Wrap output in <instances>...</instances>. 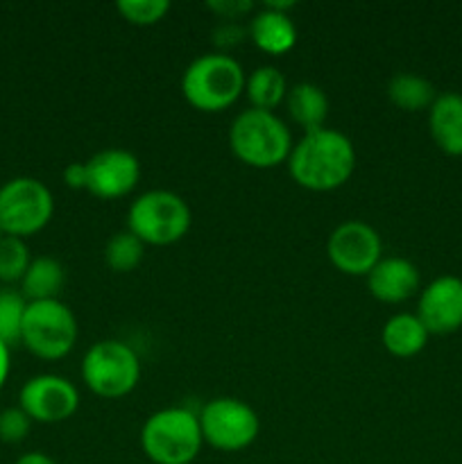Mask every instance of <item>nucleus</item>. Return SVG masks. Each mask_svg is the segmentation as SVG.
I'll use <instances>...</instances> for the list:
<instances>
[{
    "label": "nucleus",
    "instance_id": "nucleus-1",
    "mask_svg": "<svg viewBox=\"0 0 462 464\" xmlns=\"http://www.w3.org/2000/svg\"><path fill=\"white\" fill-rule=\"evenodd\" d=\"M288 170L294 184L313 193H329L349 181L356 170V148L342 131H306L288 157Z\"/></svg>",
    "mask_w": 462,
    "mask_h": 464
},
{
    "label": "nucleus",
    "instance_id": "nucleus-2",
    "mask_svg": "<svg viewBox=\"0 0 462 464\" xmlns=\"http://www.w3.org/2000/svg\"><path fill=\"white\" fill-rule=\"evenodd\" d=\"M229 145L245 166L267 170L288 161L294 143L285 122L274 111L245 109L231 122Z\"/></svg>",
    "mask_w": 462,
    "mask_h": 464
},
{
    "label": "nucleus",
    "instance_id": "nucleus-3",
    "mask_svg": "<svg viewBox=\"0 0 462 464\" xmlns=\"http://www.w3.org/2000/svg\"><path fill=\"white\" fill-rule=\"evenodd\" d=\"M243 66L234 57L208 53L188 63L181 77V93L186 102L202 113H220L245 93Z\"/></svg>",
    "mask_w": 462,
    "mask_h": 464
},
{
    "label": "nucleus",
    "instance_id": "nucleus-4",
    "mask_svg": "<svg viewBox=\"0 0 462 464\" xmlns=\"http://www.w3.org/2000/svg\"><path fill=\"white\" fill-rule=\"evenodd\" d=\"M197 412L188 408H163L148 417L140 430V447L154 464H190L202 451Z\"/></svg>",
    "mask_w": 462,
    "mask_h": 464
},
{
    "label": "nucleus",
    "instance_id": "nucleus-5",
    "mask_svg": "<svg viewBox=\"0 0 462 464\" xmlns=\"http://www.w3.org/2000/svg\"><path fill=\"white\" fill-rule=\"evenodd\" d=\"M190 207L172 190H148L131 202L127 213V229L143 245L168 247L188 234Z\"/></svg>",
    "mask_w": 462,
    "mask_h": 464
},
{
    "label": "nucleus",
    "instance_id": "nucleus-6",
    "mask_svg": "<svg viewBox=\"0 0 462 464\" xmlns=\"http://www.w3.org/2000/svg\"><path fill=\"white\" fill-rule=\"evenodd\" d=\"M77 343V320L59 299L27 302L23 317L21 344L41 361H59L68 356Z\"/></svg>",
    "mask_w": 462,
    "mask_h": 464
},
{
    "label": "nucleus",
    "instance_id": "nucleus-7",
    "mask_svg": "<svg viewBox=\"0 0 462 464\" xmlns=\"http://www.w3.org/2000/svg\"><path fill=\"white\" fill-rule=\"evenodd\" d=\"M86 388L102 399H122L139 385L140 361L130 344L120 340H100L82 361Z\"/></svg>",
    "mask_w": 462,
    "mask_h": 464
},
{
    "label": "nucleus",
    "instance_id": "nucleus-8",
    "mask_svg": "<svg viewBox=\"0 0 462 464\" xmlns=\"http://www.w3.org/2000/svg\"><path fill=\"white\" fill-rule=\"evenodd\" d=\"M54 199L48 186L34 177H14L0 186V227L7 236L23 238L48 227Z\"/></svg>",
    "mask_w": 462,
    "mask_h": 464
},
{
    "label": "nucleus",
    "instance_id": "nucleus-9",
    "mask_svg": "<svg viewBox=\"0 0 462 464\" xmlns=\"http://www.w3.org/2000/svg\"><path fill=\"white\" fill-rule=\"evenodd\" d=\"M197 420L204 444L222 453H238L252 447L261 430L254 408L234 397L211 399L197 412Z\"/></svg>",
    "mask_w": 462,
    "mask_h": 464
},
{
    "label": "nucleus",
    "instance_id": "nucleus-10",
    "mask_svg": "<svg viewBox=\"0 0 462 464\" xmlns=\"http://www.w3.org/2000/svg\"><path fill=\"white\" fill-rule=\"evenodd\" d=\"M326 254L342 275L367 276L383 258V240L367 222L347 220L331 231Z\"/></svg>",
    "mask_w": 462,
    "mask_h": 464
},
{
    "label": "nucleus",
    "instance_id": "nucleus-11",
    "mask_svg": "<svg viewBox=\"0 0 462 464\" xmlns=\"http://www.w3.org/2000/svg\"><path fill=\"white\" fill-rule=\"evenodd\" d=\"M18 406L32 421L59 424L71 420L80 408V392L68 379L57 374L32 376L18 394Z\"/></svg>",
    "mask_w": 462,
    "mask_h": 464
},
{
    "label": "nucleus",
    "instance_id": "nucleus-12",
    "mask_svg": "<svg viewBox=\"0 0 462 464\" xmlns=\"http://www.w3.org/2000/svg\"><path fill=\"white\" fill-rule=\"evenodd\" d=\"M89 170V190L100 199H120L136 188L140 179V163L131 152L120 148H109L86 161Z\"/></svg>",
    "mask_w": 462,
    "mask_h": 464
},
{
    "label": "nucleus",
    "instance_id": "nucleus-13",
    "mask_svg": "<svg viewBox=\"0 0 462 464\" xmlns=\"http://www.w3.org/2000/svg\"><path fill=\"white\" fill-rule=\"evenodd\" d=\"M417 317L430 335H448L462 329V279L444 275L430 281L419 295Z\"/></svg>",
    "mask_w": 462,
    "mask_h": 464
},
{
    "label": "nucleus",
    "instance_id": "nucleus-14",
    "mask_svg": "<svg viewBox=\"0 0 462 464\" xmlns=\"http://www.w3.org/2000/svg\"><path fill=\"white\" fill-rule=\"evenodd\" d=\"M419 270L412 261L401 256L380 258L367 275V288L374 299L383 304L408 302L419 290Z\"/></svg>",
    "mask_w": 462,
    "mask_h": 464
},
{
    "label": "nucleus",
    "instance_id": "nucleus-15",
    "mask_svg": "<svg viewBox=\"0 0 462 464\" xmlns=\"http://www.w3.org/2000/svg\"><path fill=\"white\" fill-rule=\"evenodd\" d=\"M430 139L448 157H462V95L439 93L428 109Z\"/></svg>",
    "mask_w": 462,
    "mask_h": 464
},
{
    "label": "nucleus",
    "instance_id": "nucleus-16",
    "mask_svg": "<svg viewBox=\"0 0 462 464\" xmlns=\"http://www.w3.org/2000/svg\"><path fill=\"white\" fill-rule=\"evenodd\" d=\"M247 32L258 50H263L265 54H274V57L290 53L297 44V27H294L293 18L288 14L267 7H263L252 18Z\"/></svg>",
    "mask_w": 462,
    "mask_h": 464
},
{
    "label": "nucleus",
    "instance_id": "nucleus-17",
    "mask_svg": "<svg viewBox=\"0 0 462 464\" xmlns=\"http://www.w3.org/2000/svg\"><path fill=\"white\" fill-rule=\"evenodd\" d=\"M285 107H288L293 122L302 127L303 134L322 130L329 118V98H326L324 89L313 82H299L293 89H288Z\"/></svg>",
    "mask_w": 462,
    "mask_h": 464
},
{
    "label": "nucleus",
    "instance_id": "nucleus-18",
    "mask_svg": "<svg viewBox=\"0 0 462 464\" xmlns=\"http://www.w3.org/2000/svg\"><path fill=\"white\" fill-rule=\"evenodd\" d=\"M428 331L412 313L392 315L383 326V347L397 358H412L428 344Z\"/></svg>",
    "mask_w": 462,
    "mask_h": 464
},
{
    "label": "nucleus",
    "instance_id": "nucleus-19",
    "mask_svg": "<svg viewBox=\"0 0 462 464\" xmlns=\"http://www.w3.org/2000/svg\"><path fill=\"white\" fill-rule=\"evenodd\" d=\"M63 284H66V272L63 266L53 256L32 258L25 276L21 279V295L27 302H50L59 299Z\"/></svg>",
    "mask_w": 462,
    "mask_h": 464
},
{
    "label": "nucleus",
    "instance_id": "nucleus-20",
    "mask_svg": "<svg viewBox=\"0 0 462 464\" xmlns=\"http://www.w3.org/2000/svg\"><path fill=\"white\" fill-rule=\"evenodd\" d=\"M245 95L252 109L274 111L288 98V82L276 66H261L245 82Z\"/></svg>",
    "mask_w": 462,
    "mask_h": 464
},
{
    "label": "nucleus",
    "instance_id": "nucleus-21",
    "mask_svg": "<svg viewBox=\"0 0 462 464\" xmlns=\"http://www.w3.org/2000/svg\"><path fill=\"white\" fill-rule=\"evenodd\" d=\"M388 98L401 111L415 113L433 107L438 93L426 77L415 75V72H399V75L390 77Z\"/></svg>",
    "mask_w": 462,
    "mask_h": 464
},
{
    "label": "nucleus",
    "instance_id": "nucleus-22",
    "mask_svg": "<svg viewBox=\"0 0 462 464\" xmlns=\"http://www.w3.org/2000/svg\"><path fill=\"white\" fill-rule=\"evenodd\" d=\"M143 256L145 245L130 229L113 234L104 245V263L109 266V270L118 272V275L134 272L143 263Z\"/></svg>",
    "mask_w": 462,
    "mask_h": 464
},
{
    "label": "nucleus",
    "instance_id": "nucleus-23",
    "mask_svg": "<svg viewBox=\"0 0 462 464\" xmlns=\"http://www.w3.org/2000/svg\"><path fill=\"white\" fill-rule=\"evenodd\" d=\"M27 299L14 290H0V343L14 347L21 344L23 317H25Z\"/></svg>",
    "mask_w": 462,
    "mask_h": 464
},
{
    "label": "nucleus",
    "instance_id": "nucleus-24",
    "mask_svg": "<svg viewBox=\"0 0 462 464\" xmlns=\"http://www.w3.org/2000/svg\"><path fill=\"white\" fill-rule=\"evenodd\" d=\"M30 263L32 258L25 240L14 238V236H5L0 240V281L3 284H16V281H21L25 276Z\"/></svg>",
    "mask_w": 462,
    "mask_h": 464
},
{
    "label": "nucleus",
    "instance_id": "nucleus-25",
    "mask_svg": "<svg viewBox=\"0 0 462 464\" xmlns=\"http://www.w3.org/2000/svg\"><path fill=\"white\" fill-rule=\"evenodd\" d=\"M116 9L131 25L148 27L166 18V14L170 12V3L168 0H118Z\"/></svg>",
    "mask_w": 462,
    "mask_h": 464
},
{
    "label": "nucleus",
    "instance_id": "nucleus-26",
    "mask_svg": "<svg viewBox=\"0 0 462 464\" xmlns=\"http://www.w3.org/2000/svg\"><path fill=\"white\" fill-rule=\"evenodd\" d=\"M32 420L21 406L0 411V442L18 444L30 435Z\"/></svg>",
    "mask_w": 462,
    "mask_h": 464
},
{
    "label": "nucleus",
    "instance_id": "nucleus-27",
    "mask_svg": "<svg viewBox=\"0 0 462 464\" xmlns=\"http://www.w3.org/2000/svg\"><path fill=\"white\" fill-rule=\"evenodd\" d=\"M249 36V32L245 30L243 25H238L236 21H225L222 25H217L216 30L211 32V41L216 44V48L225 54V50L236 48V45L243 44Z\"/></svg>",
    "mask_w": 462,
    "mask_h": 464
},
{
    "label": "nucleus",
    "instance_id": "nucleus-28",
    "mask_svg": "<svg viewBox=\"0 0 462 464\" xmlns=\"http://www.w3.org/2000/svg\"><path fill=\"white\" fill-rule=\"evenodd\" d=\"M207 9L225 21H238L240 16L252 12L254 3L252 0H213V3H207Z\"/></svg>",
    "mask_w": 462,
    "mask_h": 464
},
{
    "label": "nucleus",
    "instance_id": "nucleus-29",
    "mask_svg": "<svg viewBox=\"0 0 462 464\" xmlns=\"http://www.w3.org/2000/svg\"><path fill=\"white\" fill-rule=\"evenodd\" d=\"M63 184L72 190H86V186H89V170H86V163H68V166L63 168Z\"/></svg>",
    "mask_w": 462,
    "mask_h": 464
},
{
    "label": "nucleus",
    "instance_id": "nucleus-30",
    "mask_svg": "<svg viewBox=\"0 0 462 464\" xmlns=\"http://www.w3.org/2000/svg\"><path fill=\"white\" fill-rule=\"evenodd\" d=\"M9 367H12V362H9V347L0 343V390H3L5 381L9 376Z\"/></svg>",
    "mask_w": 462,
    "mask_h": 464
},
{
    "label": "nucleus",
    "instance_id": "nucleus-31",
    "mask_svg": "<svg viewBox=\"0 0 462 464\" xmlns=\"http://www.w3.org/2000/svg\"><path fill=\"white\" fill-rule=\"evenodd\" d=\"M14 464H57V462H54L50 456H45V453L32 451V453H25V456L18 458Z\"/></svg>",
    "mask_w": 462,
    "mask_h": 464
},
{
    "label": "nucleus",
    "instance_id": "nucleus-32",
    "mask_svg": "<svg viewBox=\"0 0 462 464\" xmlns=\"http://www.w3.org/2000/svg\"><path fill=\"white\" fill-rule=\"evenodd\" d=\"M5 236H7V234H5V231H3V227H0V240H3Z\"/></svg>",
    "mask_w": 462,
    "mask_h": 464
}]
</instances>
